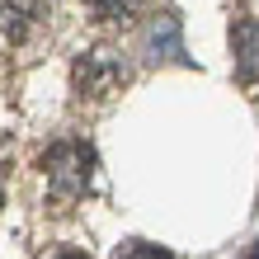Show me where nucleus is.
Returning a JSON list of instances; mask_svg holds the SVG:
<instances>
[{"mask_svg":"<svg viewBox=\"0 0 259 259\" xmlns=\"http://www.w3.org/2000/svg\"><path fill=\"white\" fill-rule=\"evenodd\" d=\"M90 165H95V151L85 142H52L42 151V175H48L52 198H62V203L80 198L90 184Z\"/></svg>","mask_w":259,"mask_h":259,"instance_id":"f257e3e1","label":"nucleus"},{"mask_svg":"<svg viewBox=\"0 0 259 259\" xmlns=\"http://www.w3.org/2000/svg\"><path fill=\"white\" fill-rule=\"evenodd\" d=\"M231 62H236L240 85H259V19L231 24Z\"/></svg>","mask_w":259,"mask_h":259,"instance_id":"f03ea898","label":"nucleus"},{"mask_svg":"<svg viewBox=\"0 0 259 259\" xmlns=\"http://www.w3.org/2000/svg\"><path fill=\"white\" fill-rule=\"evenodd\" d=\"M0 207H5V193H0Z\"/></svg>","mask_w":259,"mask_h":259,"instance_id":"9d476101","label":"nucleus"},{"mask_svg":"<svg viewBox=\"0 0 259 259\" xmlns=\"http://www.w3.org/2000/svg\"><path fill=\"white\" fill-rule=\"evenodd\" d=\"M0 33H5L10 42H19L28 33V10L24 5H5V10H0Z\"/></svg>","mask_w":259,"mask_h":259,"instance_id":"423d86ee","label":"nucleus"},{"mask_svg":"<svg viewBox=\"0 0 259 259\" xmlns=\"http://www.w3.org/2000/svg\"><path fill=\"white\" fill-rule=\"evenodd\" d=\"M245 259H259V240H254V245H250V254H245Z\"/></svg>","mask_w":259,"mask_h":259,"instance_id":"1a4fd4ad","label":"nucleus"},{"mask_svg":"<svg viewBox=\"0 0 259 259\" xmlns=\"http://www.w3.org/2000/svg\"><path fill=\"white\" fill-rule=\"evenodd\" d=\"M90 10H95L99 19L118 24V19H132V14L142 10V0H90Z\"/></svg>","mask_w":259,"mask_h":259,"instance_id":"39448f33","label":"nucleus"},{"mask_svg":"<svg viewBox=\"0 0 259 259\" xmlns=\"http://www.w3.org/2000/svg\"><path fill=\"white\" fill-rule=\"evenodd\" d=\"M52 259H90V254H80V250H57Z\"/></svg>","mask_w":259,"mask_h":259,"instance_id":"6e6552de","label":"nucleus"},{"mask_svg":"<svg viewBox=\"0 0 259 259\" xmlns=\"http://www.w3.org/2000/svg\"><path fill=\"white\" fill-rule=\"evenodd\" d=\"M118 259H175V254L160 250V245H151V240H127V245L118 250Z\"/></svg>","mask_w":259,"mask_h":259,"instance_id":"0eeeda50","label":"nucleus"},{"mask_svg":"<svg viewBox=\"0 0 259 259\" xmlns=\"http://www.w3.org/2000/svg\"><path fill=\"white\" fill-rule=\"evenodd\" d=\"M146 57L151 62H184V42H179V24L170 14H160L146 33Z\"/></svg>","mask_w":259,"mask_h":259,"instance_id":"7ed1b4c3","label":"nucleus"},{"mask_svg":"<svg viewBox=\"0 0 259 259\" xmlns=\"http://www.w3.org/2000/svg\"><path fill=\"white\" fill-rule=\"evenodd\" d=\"M75 80H80L85 95H104V90L118 80V66L109 62V52H95V57H85V62L75 66Z\"/></svg>","mask_w":259,"mask_h":259,"instance_id":"20e7f679","label":"nucleus"}]
</instances>
